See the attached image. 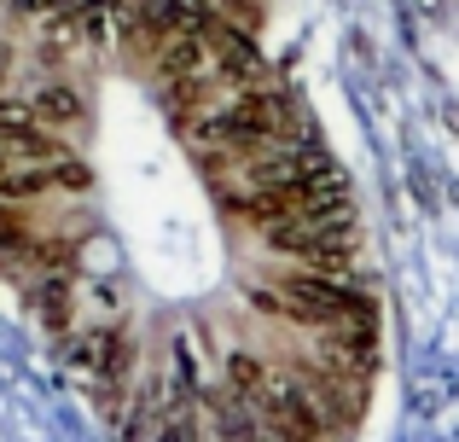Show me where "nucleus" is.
I'll return each instance as SVG.
<instances>
[{
    "label": "nucleus",
    "mask_w": 459,
    "mask_h": 442,
    "mask_svg": "<svg viewBox=\"0 0 459 442\" xmlns=\"http://www.w3.org/2000/svg\"><path fill=\"white\" fill-rule=\"evenodd\" d=\"M256 303L268 315H291L303 326H372V303L355 291L349 280H332V273H285L273 291H256Z\"/></svg>",
    "instance_id": "f257e3e1"
},
{
    "label": "nucleus",
    "mask_w": 459,
    "mask_h": 442,
    "mask_svg": "<svg viewBox=\"0 0 459 442\" xmlns=\"http://www.w3.org/2000/svg\"><path fill=\"white\" fill-rule=\"evenodd\" d=\"M378 332L372 326H337V332H325V367H337V373H349V378H367L372 373V361H378Z\"/></svg>",
    "instance_id": "f03ea898"
},
{
    "label": "nucleus",
    "mask_w": 459,
    "mask_h": 442,
    "mask_svg": "<svg viewBox=\"0 0 459 442\" xmlns=\"http://www.w3.org/2000/svg\"><path fill=\"white\" fill-rule=\"evenodd\" d=\"M30 117L47 128V134H53V128H76L82 123V100L70 88H41V93H35V105H30Z\"/></svg>",
    "instance_id": "7ed1b4c3"
}]
</instances>
